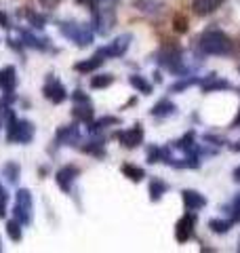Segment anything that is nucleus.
Instances as JSON below:
<instances>
[{
	"instance_id": "nucleus-1",
	"label": "nucleus",
	"mask_w": 240,
	"mask_h": 253,
	"mask_svg": "<svg viewBox=\"0 0 240 253\" xmlns=\"http://www.w3.org/2000/svg\"><path fill=\"white\" fill-rule=\"evenodd\" d=\"M2 125H6V141L15 146H28L36 137V126L28 118H19L15 114V110L11 106L4 108L2 112Z\"/></svg>"
},
{
	"instance_id": "nucleus-2",
	"label": "nucleus",
	"mask_w": 240,
	"mask_h": 253,
	"mask_svg": "<svg viewBox=\"0 0 240 253\" xmlns=\"http://www.w3.org/2000/svg\"><path fill=\"white\" fill-rule=\"evenodd\" d=\"M13 217L21 221L23 226H30L32 221H34V196H32L30 188H19L17 192H15Z\"/></svg>"
},
{
	"instance_id": "nucleus-3",
	"label": "nucleus",
	"mask_w": 240,
	"mask_h": 253,
	"mask_svg": "<svg viewBox=\"0 0 240 253\" xmlns=\"http://www.w3.org/2000/svg\"><path fill=\"white\" fill-rule=\"evenodd\" d=\"M57 28L61 32L63 38H68L70 42H74L78 46H89L93 42V32L89 26L78 21H57Z\"/></svg>"
},
{
	"instance_id": "nucleus-4",
	"label": "nucleus",
	"mask_w": 240,
	"mask_h": 253,
	"mask_svg": "<svg viewBox=\"0 0 240 253\" xmlns=\"http://www.w3.org/2000/svg\"><path fill=\"white\" fill-rule=\"evenodd\" d=\"M42 97L46 101H51V104L59 106V104H63V101L68 99V89L63 86V83L59 81L57 76L49 74L44 78V84H42Z\"/></svg>"
},
{
	"instance_id": "nucleus-5",
	"label": "nucleus",
	"mask_w": 240,
	"mask_h": 253,
	"mask_svg": "<svg viewBox=\"0 0 240 253\" xmlns=\"http://www.w3.org/2000/svg\"><path fill=\"white\" fill-rule=\"evenodd\" d=\"M19 41L23 44V49H34V51H51L53 44L46 36H38L32 30H19Z\"/></svg>"
},
{
	"instance_id": "nucleus-6",
	"label": "nucleus",
	"mask_w": 240,
	"mask_h": 253,
	"mask_svg": "<svg viewBox=\"0 0 240 253\" xmlns=\"http://www.w3.org/2000/svg\"><path fill=\"white\" fill-rule=\"evenodd\" d=\"M78 175H80V169L76 165H63V167L57 169V173H55V181H57V186L63 190V192H70L72 184L76 181Z\"/></svg>"
},
{
	"instance_id": "nucleus-7",
	"label": "nucleus",
	"mask_w": 240,
	"mask_h": 253,
	"mask_svg": "<svg viewBox=\"0 0 240 253\" xmlns=\"http://www.w3.org/2000/svg\"><path fill=\"white\" fill-rule=\"evenodd\" d=\"M80 141V131L76 125H70V126H61V129H57V133H55V139L53 144L55 146H76Z\"/></svg>"
},
{
	"instance_id": "nucleus-8",
	"label": "nucleus",
	"mask_w": 240,
	"mask_h": 253,
	"mask_svg": "<svg viewBox=\"0 0 240 253\" xmlns=\"http://www.w3.org/2000/svg\"><path fill=\"white\" fill-rule=\"evenodd\" d=\"M17 70L15 66H4L0 68V93H13L17 89Z\"/></svg>"
},
{
	"instance_id": "nucleus-9",
	"label": "nucleus",
	"mask_w": 240,
	"mask_h": 253,
	"mask_svg": "<svg viewBox=\"0 0 240 253\" xmlns=\"http://www.w3.org/2000/svg\"><path fill=\"white\" fill-rule=\"evenodd\" d=\"M129 41H131V36H120V38H116V41L112 42V44L99 49L97 55H101V57H118V55H122V53L126 51V46H129Z\"/></svg>"
},
{
	"instance_id": "nucleus-10",
	"label": "nucleus",
	"mask_w": 240,
	"mask_h": 253,
	"mask_svg": "<svg viewBox=\"0 0 240 253\" xmlns=\"http://www.w3.org/2000/svg\"><path fill=\"white\" fill-rule=\"evenodd\" d=\"M19 15L21 17H26L28 19V23L34 30H42L44 26H46V15H42V13H38V11H34V9H30V6H26L23 11H19Z\"/></svg>"
},
{
	"instance_id": "nucleus-11",
	"label": "nucleus",
	"mask_w": 240,
	"mask_h": 253,
	"mask_svg": "<svg viewBox=\"0 0 240 253\" xmlns=\"http://www.w3.org/2000/svg\"><path fill=\"white\" fill-rule=\"evenodd\" d=\"M2 177L6 184H17L19 177H21V165L19 163H15V161H9V163H4L2 165Z\"/></svg>"
},
{
	"instance_id": "nucleus-12",
	"label": "nucleus",
	"mask_w": 240,
	"mask_h": 253,
	"mask_svg": "<svg viewBox=\"0 0 240 253\" xmlns=\"http://www.w3.org/2000/svg\"><path fill=\"white\" fill-rule=\"evenodd\" d=\"M72 116L80 123H89L93 118V108H91V101H78L74 104V110H72Z\"/></svg>"
},
{
	"instance_id": "nucleus-13",
	"label": "nucleus",
	"mask_w": 240,
	"mask_h": 253,
	"mask_svg": "<svg viewBox=\"0 0 240 253\" xmlns=\"http://www.w3.org/2000/svg\"><path fill=\"white\" fill-rule=\"evenodd\" d=\"M118 137H120V141H122V146H126V148H135V146H139V144H141L143 131L139 129V126H135V129H131V131L120 133Z\"/></svg>"
},
{
	"instance_id": "nucleus-14",
	"label": "nucleus",
	"mask_w": 240,
	"mask_h": 253,
	"mask_svg": "<svg viewBox=\"0 0 240 253\" xmlns=\"http://www.w3.org/2000/svg\"><path fill=\"white\" fill-rule=\"evenodd\" d=\"M23 226L21 221H17V219H9L6 221V236L13 241V243H19V241H23Z\"/></svg>"
},
{
	"instance_id": "nucleus-15",
	"label": "nucleus",
	"mask_w": 240,
	"mask_h": 253,
	"mask_svg": "<svg viewBox=\"0 0 240 253\" xmlns=\"http://www.w3.org/2000/svg\"><path fill=\"white\" fill-rule=\"evenodd\" d=\"M101 63H103L101 55H95V57H91V59H84V61L76 63L74 70H76V72H82V74H86V72H93V70H97V68L101 66Z\"/></svg>"
},
{
	"instance_id": "nucleus-16",
	"label": "nucleus",
	"mask_w": 240,
	"mask_h": 253,
	"mask_svg": "<svg viewBox=\"0 0 240 253\" xmlns=\"http://www.w3.org/2000/svg\"><path fill=\"white\" fill-rule=\"evenodd\" d=\"M112 83H114V76H110V74H99V76L91 78V86H93V89H106V86H110Z\"/></svg>"
},
{
	"instance_id": "nucleus-17",
	"label": "nucleus",
	"mask_w": 240,
	"mask_h": 253,
	"mask_svg": "<svg viewBox=\"0 0 240 253\" xmlns=\"http://www.w3.org/2000/svg\"><path fill=\"white\" fill-rule=\"evenodd\" d=\"M122 173L129 179H133V181H139V179H143V171L139 169V167H135V165H122Z\"/></svg>"
},
{
	"instance_id": "nucleus-18",
	"label": "nucleus",
	"mask_w": 240,
	"mask_h": 253,
	"mask_svg": "<svg viewBox=\"0 0 240 253\" xmlns=\"http://www.w3.org/2000/svg\"><path fill=\"white\" fill-rule=\"evenodd\" d=\"M6 205H9V192H6V188L0 184V219L6 217Z\"/></svg>"
},
{
	"instance_id": "nucleus-19",
	"label": "nucleus",
	"mask_w": 240,
	"mask_h": 253,
	"mask_svg": "<svg viewBox=\"0 0 240 253\" xmlns=\"http://www.w3.org/2000/svg\"><path fill=\"white\" fill-rule=\"evenodd\" d=\"M131 84H133V86H137V89H141V91H146V93L150 91V84H148L146 81H141L139 76H131Z\"/></svg>"
},
{
	"instance_id": "nucleus-20",
	"label": "nucleus",
	"mask_w": 240,
	"mask_h": 253,
	"mask_svg": "<svg viewBox=\"0 0 240 253\" xmlns=\"http://www.w3.org/2000/svg\"><path fill=\"white\" fill-rule=\"evenodd\" d=\"M0 26H2L4 30H13V23H11V17L6 13L0 11Z\"/></svg>"
},
{
	"instance_id": "nucleus-21",
	"label": "nucleus",
	"mask_w": 240,
	"mask_h": 253,
	"mask_svg": "<svg viewBox=\"0 0 240 253\" xmlns=\"http://www.w3.org/2000/svg\"><path fill=\"white\" fill-rule=\"evenodd\" d=\"M38 2H40V6H42L44 11H53L55 6L59 4V0H38Z\"/></svg>"
},
{
	"instance_id": "nucleus-22",
	"label": "nucleus",
	"mask_w": 240,
	"mask_h": 253,
	"mask_svg": "<svg viewBox=\"0 0 240 253\" xmlns=\"http://www.w3.org/2000/svg\"><path fill=\"white\" fill-rule=\"evenodd\" d=\"M76 2L84 4V6H95V2H97V0H76Z\"/></svg>"
},
{
	"instance_id": "nucleus-23",
	"label": "nucleus",
	"mask_w": 240,
	"mask_h": 253,
	"mask_svg": "<svg viewBox=\"0 0 240 253\" xmlns=\"http://www.w3.org/2000/svg\"><path fill=\"white\" fill-rule=\"evenodd\" d=\"M2 112H4V108L0 106V129H2Z\"/></svg>"
},
{
	"instance_id": "nucleus-24",
	"label": "nucleus",
	"mask_w": 240,
	"mask_h": 253,
	"mask_svg": "<svg viewBox=\"0 0 240 253\" xmlns=\"http://www.w3.org/2000/svg\"><path fill=\"white\" fill-rule=\"evenodd\" d=\"M0 251H2V241H0Z\"/></svg>"
}]
</instances>
